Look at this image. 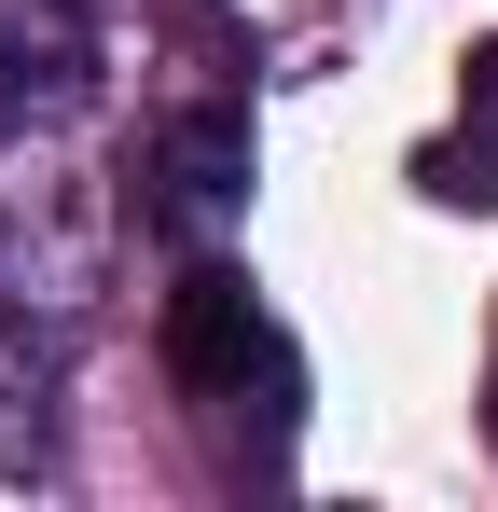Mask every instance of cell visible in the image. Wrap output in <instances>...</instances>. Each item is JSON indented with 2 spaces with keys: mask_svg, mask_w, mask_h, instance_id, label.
Listing matches in <instances>:
<instances>
[{
  "mask_svg": "<svg viewBox=\"0 0 498 512\" xmlns=\"http://www.w3.org/2000/svg\"><path fill=\"white\" fill-rule=\"evenodd\" d=\"M166 374L208 388V402H236L249 374H291V360H277V319H263V291H249L236 263H194V277L166 291Z\"/></svg>",
  "mask_w": 498,
  "mask_h": 512,
  "instance_id": "7a4b0ae2",
  "label": "cell"
},
{
  "mask_svg": "<svg viewBox=\"0 0 498 512\" xmlns=\"http://www.w3.org/2000/svg\"><path fill=\"white\" fill-rule=\"evenodd\" d=\"M139 180H153L139 208H153L166 236H222V222L249 208V111H236V97L166 111V125H153V153H139Z\"/></svg>",
  "mask_w": 498,
  "mask_h": 512,
  "instance_id": "6da1fadb",
  "label": "cell"
},
{
  "mask_svg": "<svg viewBox=\"0 0 498 512\" xmlns=\"http://www.w3.org/2000/svg\"><path fill=\"white\" fill-rule=\"evenodd\" d=\"M56 388H70V333L56 319H0V485L56 471Z\"/></svg>",
  "mask_w": 498,
  "mask_h": 512,
  "instance_id": "277c9868",
  "label": "cell"
},
{
  "mask_svg": "<svg viewBox=\"0 0 498 512\" xmlns=\"http://www.w3.org/2000/svg\"><path fill=\"white\" fill-rule=\"evenodd\" d=\"M83 97H97L83 0H0V125H70Z\"/></svg>",
  "mask_w": 498,
  "mask_h": 512,
  "instance_id": "3957f363",
  "label": "cell"
},
{
  "mask_svg": "<svg viewBox=\"0 0 498 512\" xmlns=\"http://www.w3.org/2000/svg\"><path fill=\"white\" fill-rule=\"evenodd\" d=\"M429 194H485V208H498V42L471 56V97H457V153L429 167Z\"/></svg>",
  "mask_w": 498,
  "mask_h": 512,
  "instance_id": "5b68a950",
  "label": "cell"
}]
</instances>
